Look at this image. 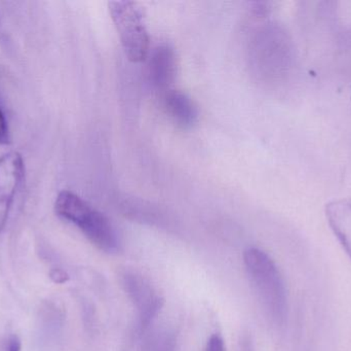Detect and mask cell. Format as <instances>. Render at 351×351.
Masks as SVG:
<instances>
[{"label":"cell","instance_id":"6da1fadb","mask_svg":"<svg viewBox=\"0 0 351 351\" xmlns=\"http://www.w3.org/2000/svg\"><path fill=\"white\" fill-rule=\"evenodd\" d=\"M55 210L60 218L75 225L97 249L108 253L119 251V236L110 220L80 196L62 191L56 199Z\"/></svg>","mask_w":351,"mask_h":351},{"label":"cell","instance_id":"7a4b0ae2","mask_svg":"<svg viewBox=\"0 0 351 351\" xmlns=\"http://www.w3.org/2000/svg\"><path fill=\"white\" fill-rule=\"evenodd\" d=\"M243 263L268 315L276 324L284 323L288 298L284 278L276 262L261 249H249L243 255Z\"/></svg>","mask_w":351,"mask_h":351},{"label":"cell","instance_id":"3957f363","mask_svg":"<svg viewBox=\"0 0 351 351\" xmlns=\"http://www.w3.org/2000/svg\"><path fill=\"white\" fill-rule=\"evenodd\" d=\"M109 10L123 51L129 60L143 61L149 49V36L143 12L133 1H110Z\"/></svg>","mask_w":351,"mask_h":351},{"label":"cell","instance_id":"277c9868","mask_svg":"<svg viewBox=\"0 0 351 351\" xmlns=\"http://www.w3.org/2000/svg\"><path fill=\"white\" fill-rule=\"evenodd\" d=\"M24 177L25 164L21 154L10 152L0 157V232L5 228Z\"/></svg>","mask_w":351,"mask_h":351},{"label":"cell","instance_id":"5b68a950","mask_svg":"<svg viewBox=\"0 0 351 351\" xmlns=\"http://www.w3.org/2000/svg\"><path fill=\"white\" fill-rule=\"evenodd\" d=\"M121 278L128 296L139 313L141 325L146 327L158 315L162 300L143 276L134 272H125Z\"/></svg>","mask_w":351,"mask_h":351},{"label":"cell","instance_id":"8992f818","mask_svg":"<svg viewBox=\"0 0 351 351\" xmlns=\"http://www.w3.org/2000/svg\"><path fill=\"white\" fill-rule=\"evenodd\" d=\"M150 78L160 89H167L175 82L177 76V59L174 49L169 45L154 49L149 64Z\"/></svg>","mask_w":351,"mask_h":351},{"label":"cell","instance_id":"52a82bcc","mask_svg":"<svg viewBox=\"0 0 351 351\" xmlns=\"http://www.w3.org/2000/svg\"><path fill=\"white\" fill-rule=\"evenodd\" d=\"M328 222L351 260V200H338L326 207Z\"/></svg>","mask_w":351,"mask_h":351},{"label":"cell","instance_id":"ba28073f","mask_svg":"<svg viewBox=\"0 0 351 351\" xmlns=\"http://www.w3.org/2000/svg\"><path fill=\"white\" fill-rule=\"evenodd\" d=\"M166 107L169 115L184 129H189L197 122L198 111L192 99L180 91L169 92L166 96Z\"/></svg>","mask_w":351,"mask_h":351},{"label":"cell","instance_id":"9c48e42d","mask_svg":"<svg viewBox=\"0 0 351 351\" xmlns=\"http://www.w3.org/2000/svg\"><path fill=\"white\" fill-rule=\"evenodd\" d=\"M10 135L5 115L0 106V144H10Z\"/></svg>","mask_w":351,"mask_h":351},{"label":"cell","instance_id":"30bf717a","mask_svg":"<svg viewBox=\"0 0 351 351\" xmlns=\"http://www.w3.org/2000/svg\"><path fill=\"white\" fill-rule=\"evenodd\" d=\"M206 351H225L224 341L219 335L210 338L206 344Z\"/></svg>","mask_w":351,"mask_h":351},{"label":"cell","instance_id":"8fae6325","mask_svg":"<svg viewBox=\"0 0 351 351\" xmlns=\"http://www.w3.org/2000/svg\"><path fill=\"white\" fill-rule=\"evenodd\" d=\"M5 351H21V343L18 338L12 337L8 341Z\"/></svg>","mask_w":351,"mask_h":351}]
</instances>
